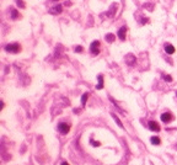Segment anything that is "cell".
Wrapping results in <instances>:
<instances>
[{"instance_id":"obj_1","label":"cell","mask_w":177,"mask_h":165,"mask_svg":"<svg viewBox=\"0 0 177 165\" xmlns=\"http://www.w3.org/2000/svg\"><path fill=\"white\" fill-rule=\"evenodd\" d=\"M21 49L20 48V44L18 43H10V44H6L5 46V51L6 52H9V53H17L18 51Z\"/></svg>"},{"instance_id":"obj_2","label":"cell","mask_w":177,"mask_h":165,"mask_svg":"<svg viewBox=\"0 0 177 165\" xmlns=\"http://www.w3.org/2000/svg\"><path fill=\"white\" fill-rule=\"evenodd\" d=\"M90 52H91L94 56L100 53V41H94L90 46Z\"/></svg>"},{"instance_id":"obj_3","label":"cell","mask_w":177,"mask_h":165,"mask_svg":"<svg viewBox=\"0 0 177 165\" xmlns=\"http://www.w3.org/2000/svg\"><path fill=\"white\" fill-rule=\"evenodd\" d=\"M58 129H59V132L62 133V134H67V133L70 131V126L67 125L65 122H62L58 125Z\"/></svg>"},{"instance_id":"obj_4","label":"cell","mask_w":177,"mask_h":165,"mask_svg":"<svg viewBox=\"0 0 177 165\" xmlns=\"http://www.w3.org/2000/svg\"><path fill=\"white\" fill-rule=\"evenodd\" d=\"M160 118H161V121H162V122L169 123V122H171V121L174 120V116L171 115L170 112H165V113H162V115H161V117H160Z\"/></svg>"},{"instance_id":"obj_5","label":"cell","mask_w":177,"mask_h":165,"mask_svg":"<svg viewBox=\"0 0 177 165\" xmlns=\"http://www.w3.org/2000/svg\"><path fill=\"white\" fill-rule=\"evenodd\" d=\"M63 11V6L60 5V4H58V5H55L54 7H52L49 10V12L50 14H53V15H57V14H60Z\"/></svg>"},{"instance_id":"obj_6","label":"cell","mask_w":177,"mask_h":165,"mask_svg":"<svg viewBox=\"0 0 177 165\" xmlns=\"http://www.w3.org/2000/svg\"><path fill=\"white\" fill-rule=\"evenodd\" d=\"M149 128L151 129L152 132H159L160 126L157 125V122H155V121H150V122H149Z\"/></svg>"},{"instance_id":"obj_7","label":"cell","mask_w":177,"mask_h":165,"mask_svg":"<svg viewBox=\"0 0 177 165\" xmlns=\"http://www.w3.org/2000/svg\"><path fill=\"white\" fill-rule=\"evenodd\" d=\"M125 32H127V27H125V26L120 27L119 31H118V37H119V40L125 41Z\"/></svg>"},{"instance_id":"obj_8","label":"cell","mask_w":177,"mask_h":165,"mask_svg":"<svg viewBox=\"0 0 177 165\" xmlns=\"http://www.w3.org/2000/svg\"><path fill=\"white\" fill-rule=\"evenodd\" d=\"M165 52H166L167 54H174L175 47L172 46V44H170V43H166V44H165Z\"/></svg>"},{"instance_id":"obj_9","label":"cell","mask_w":177,"mask_h":165,"mask_svg":"<svg viewBox=\"0 0 177 165\" xmlns=\"http://www.w3.org/2000/svg\"><path fill=\"white\" fill-rule=\"evenodd\" d=\"M96 89L97 90L103 89V76L102 75H99V84L96 85Z\"/></svg>"},{"instance_id":"obj_10","label":"cell","mask_w":177,"mask_h":165,"mask_svg":"<svg viewBox=\"0 0 177 165\" xmlns=\"http://www.w3.org/2000/svg\"><path fill=\"white\" fill-rule=\"evenodd\" d=\"M116 6H117V5H116V3H113V5H112V7H111V10L106 12L107 16H113L114 12H116Z\"/></svg>"},{"instance_id":"obj_11","label":"cell","mask_w":177,"mask_h":165,"mask_svg":"<svg viewBox=\"0 0 177 165\" xmlns=\"http://www.w3.org/2000/svg\"><path fill=\"white\" fill-rule=\"evenodd\" d=\"M150 140H151V143L154 144V145H159V144L161 143V140H160L159 137H151V138H150Z\"/></svg>"},{"instance_id":"obj_12","label":"cell","mask_w":177,"mask_h":165,"mask_svg":"<svg viewBox=\"0 0 177 165\" xmlns=\"http://www.w3.org/2000/svg\"><path fill=\"white\" fill-rule=\"evenodd\" d=\"M112 117H113V118H114V121H116V123H117V125H118V126H119L120 128H122V129H124V126H123V125H122V122H120V120H119V118H118L117 116L114 115V113H112Z\"/></svg>"},{"instance_id":"obj_13","label":"cell","mask_w":177,"mask_h":165,"mask_svg":"<svg viewBox=\"0 0 177 165\" xmlns=\"http://www.w3.org/2000/svg\"><path fill=\"white\" fill-rule=\"evenodd\" d=\"M105 40L107 41V42H110V43H112V42H114V36L113 35H111V33H108V35H106V37H105Z\"/></svg>"},{"instance_id":"obj_14","label":"cell","mask_w":177,"mask_h":165,"mask_svg":"<svg viewBox=\"0 0 177 165\" xmlns=\"http://www.w3.org/2000/svg\"><path fill=\"white\" fill-rule=\"evenodd\" d=\"M17 17H18V12H17V10H15V9H11V19L16 20Z\"/></svg>"},{"instance_id":"obj_15","label":"cell","mask_w":177,"mask_h":165,"mask_svg":"<svg viewBox=\"0 0 177 165\" xmlns=\"http://www.w3.org/2000/svg\"><path fill=\"white\" fill-rule=\"evenodd\" d=\"M87 96H88V94L87 93H85L84 95L81 96V105L82 106H85L86 105V101H87Z\"/></svg>"},{"instance_id":"obj_16","label":"cell","mask_w":177,"mask_h":165,"mask_svg":"<svg viewBox=\"0 0 177 165\" xmlns=\"http://www.w3.org/2000/svg\"><path fill=\"white\" fill-rule=\"evenodd\" d=\"M162 79L164 80H166V81H172V78H171V76L170 75H165V74H164V75H162Z\"/></svg>"},{"instance_id":"obj_17","label":"cell","mask_w":177,"mask_h":165,"mask_svg":"<svg viewBox=\"0 0 177 165\" xmlns=\"http://www.w3.org/2000/svg\"><path fill=\"white\" fill-rule=\"evenodd\" d=\"M16 3H17V5H18L20 7H22V9L25 7V3H24L22 0H16Z\"/></svg>"},{"instance_id":"obj_18","label":"cell","mask_w":177,"mask_h":165,"mask_svg":"<svg viewBox=\"0 0 177 165\" xmlns=\"http://www.w3.org/2000/svg\"><path fill=\"white\" fill-rule=\"evenodd\" d=\"M82 51H84V48H82L81 46H76V47H75V52H76V53H79V52H82Z\"/></svg>"},{"instance_id":"obj_19","label":"cell","mask_w":177,"mask_h":165,"mask_svg":"<svg viewBox=\"0 0 177 165\" xmlns=\"http://www.w3.org/2000/svg\"><path fill=\"white\" fill-rule=\"evenodd\" d=\"M100 142H96V140H94V139H91V145H94V147H99L100 145Z\"/></svg>"},{"instance_id":"obj_20","label":"cell","mask_w":177,"mask_h":165,"mask_svg":"<svg viewBox=\"0 0 177 165\" xmlns=\"http://www.w3.org/2000/svg\"><path fill=\"white\" fill-rule=\"evenodd\" d=\"M62 165H69V164H68V163H65V162H64V163H62Z\"/></svg>"},{"instance_id":"obj_21","label":"cell","mask_w":177,"mask_h":165,"mask_svg":"<svg viewBox=\"0 0 177 165\" xmlns=\"http://www.w3.org/2000/svg\"><path fill=\"white\" fill-rule=\"evenodd\" d=\"M52 1H58V0H52Z\"/></svg>"},{"instance_id":"obj_22","label":"cell","mask_w":177,"mask_h":165,"mask_svg":"<svg viewBox=\"0 0 177 165\" xmlns=\"http://www.w3.org/2000/svg\"><path fill=\"white\" fill-rule=\"evenodd\" d=\"M176 95H177V91H176Z\"/></svg>"}]
</instances>
